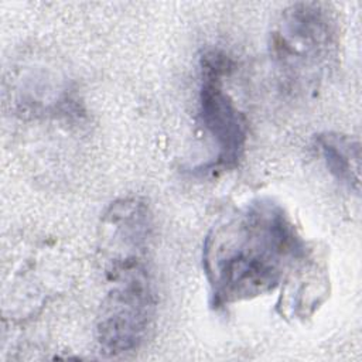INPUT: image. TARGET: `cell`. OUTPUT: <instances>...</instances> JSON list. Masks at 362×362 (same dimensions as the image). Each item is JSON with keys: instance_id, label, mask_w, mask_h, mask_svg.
<instances>
[{"instance_id": "obj_6", "label": "cell", "mask_w": 362, "mask_h": 362, "mask_svg": "<svg viewBox=\"0 0 362 362\" xmlns=\"http://www.w3.org/2000/svg\"><path fill=\"white\" fill-rule=\"evenodd\" d=\"M277 308L284 317L311 315L328 294V276L314 250L286 277Z\"/></svg>"}, {"instance_id": "obj_3", "label": "cell", "mask_w": 362, "mask_h": 362, "mask_svg": "<svg viewBox=\"0 0 362 362\" xmlns=\"http://www.w3.org/2000/svg\"><path fill=\"white\" fill-rule=\"evenodd\" d=\"M110 287L96 318V341L107 356L137 349L156 315V294L146 263L107 272Z\"/></svg>"}, {"instance_id": "obj_1", "label": "cell", "mask_w": 362, "mask_h": 362, "mask_svg": "<svg viewBox=\"0 0 362 362\" xmlns=\"http://www.w3.org/2000/svg\"><path fill=\"white\" fill-rule=\"evenodd\" d=\"M311 250L279 202L259 198L246 204L204 239L211 307L219 310L273 291Z\"/></svg>"}, {"instance_id": "obj_5", "label": "cell", "mask_w": 362, "mask_h": 362, "mask_svg": "<svg viewBox=\"0 0 362 362\" xmlns=\"http://www.w3.org/2000/svg\"><path fill=\"white\" fill-rule=\"evenodd\" d=\"M100 250L106 272L144 263L153 236V215L146 199L123 197L100 218Z\"/></svg>"}, {"instance_id": "obj_2", "label": "cell", "mask_w": 362, "mask_h": 362, "mask_svg": "<svg viewBox=\"0 0 362 362\" xmlns=\"http://www.w3.org/2000/svg\"><path fill=\"white\" fill-rule=\"evenodd\" d=\"M269 52L284 89L314 93L338 61L339 25L331 6L321 1L287 6L272 25Z\"/></svg>"}, {"instance_id": "obj_7", "label": "cell", "mask_w": 362, "mask_h": 362, "mask_svg": "<svg viewBox=\"0 0 362 362\" xmlns=\"http://www.w3.org/2000/svg\"><path fill=\"white\" fill-rule=\"evenodd\" d=\"M314 144L329 174L349 191H361V144L356 139L338 133L315 134Z\"/></svg>"}, {"instance_id": "obj_4", "label": "cell", "mask_w": 362, "mask_h": 362, "mask_svg": "<svg viewBox=\"0 0 362 362\" xmlns=\"http://www.w3.org/2000/svg\"><path fill=\"white\" fill-rule=\"evenodd\" d=\"M230 68V58L221 51H208L201 58L198 113L216 154L214 160L194 168L198 174H218L235 168L246 147V116L223 86V78Z\"/></svg>"}]
</instances>
